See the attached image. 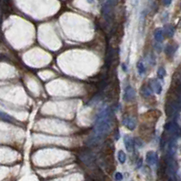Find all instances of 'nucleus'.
Segmentation results:
<instances>
[{
	"mask_svg": "<svg viewBox=\"0 0 181 181\" xmlns=\"http://www.w3.org/2000/svg\"><path fill=\"white\" fill-rule=\"evenodd\" d=\"M166 75H167V72H166L164 68H162V67L158 68V69H157V77H158V79L163 80L164 77H166Z\"/></svg>",
	"mask_w": 181,
	"mask_h": 181,
	"instance_id": "nucleus-15",
	"label": "nucleus"
},
{
	"mask_svg": "<svg viewBox=\"0 0 181 181\" xmlns=\"http://www.w3.org/2000/svg\"><path fill=\"white\" fill-rule=\"evenodd\" d=\"M136 98V91L131 86H127L124 90L123 99L126 102H131Z\"/></svg>",
	"mask_w": 181,
	"mask_h": 181,
	"instance_id": "nucleus-4",
	"label": "nucleus"
},
{
	"mask_svg": "<svg viewBox=\"0 0 181 181\" xmlns=\"http://www.w3.org/2000/svg\"><path fill=\"white\" fill-rule=\"evenodd\" d=\"M135 145L138 148H142L143 147V142L139 139H135Z\"/></svg>",
	"mask_w": 181,
	"mask_h": 181,
	"instance_id": "nucleus-19",
	"label": "nucleus"
},
{
	"mask_svg": "<svg viewBox=\"0 0 181 181\" xmlns=\"http://www.w3.org/2000/svg\"><path fill=\"white\" fill-rule=\"evenodd\" d=\"M141 165H142V158H139V165H137L138 168H139V167H141Z\"/></svg>",
	"mask_w": 181,
	"mask_h": 181,
	"instance_id": "nucleus-22",
	"label": "nucleus"
},
{
	"mask_svg": "<svg viewBox=\"0 0 181 181\" xmlns=\"http://www.w3.org/2000/svg\"><path fill=\"white\" fill-rule=\"evenodd\" d=\"M178 170L177 162L174 159V157L167 156V161H166V172L167 176L170 178V179H176V173Z\"/></svg>",
	"mask_w": 181,
	"mask_h": 181,
	"instance_id": "nucleus-2",
	"label": "nucleus"
},
{
	"mask_svg": "<svg viewBox=\"0 0 181 181\" xmlns=\"http://www.w3.org/2000/svg\"><path fill=\"white\" fill-rule=\"evenodd\" d=\"M179 82L181 83V73L179 74Z\"/></svg>",
	"mask_w": 181,
	"mask_h": 181,
	"instance_id": "nucleus-25",
	"label": "nucleus"
},
{
	"mask_svg": "<svg viewBox=\"0 0 181 181\" xmlns=\"http://www.w3.org/2000/svg\"><path fill=\"white\" fill-rule=\"evenodd\" d=\"M164 34L167 38H172L175 34V28L171 25H166L164 27Z\"/></svg>",
	"mask_w": 181,
	"mask_h": 181,
	"instance_id": "nucleus-11",
	"label": "nucleus"
},
{
	"mask_svg": "<svg viewBox=\"0 0 181 181\" xmlns=\"http://www.w3.org/2000/svg\"><path fill=\"white\" fill-rule=\"evenodd\" d=\"M153 90H152V88L150 87V86H144L142 88H141V94L144 96V97H146V98H148V97H150V96H152V94H153Z\"/></svg>",
	"mask_w": 181,
	"mask_h": 181,
	"instance_id": "nucleus-12",
	"label": "nucleus"
},
{
	"mask_svg": "<svg viewBox=\"0 0 181 181\" xmlns=\"http://www.w3.org/2000/svg\"><path fill=\"white\" fill-rule=\"evenodd\" d=\"M149 86L152 88L154 92L157 95H160L162 92V85L159 82L158 79H151L149 81Z\"/></svg>",
	"mask_w": 181,
	"mask_h": 181,
	"instance_id": "nucleus-7",
	"label": "nucleus"
},
{
	"mask_svg": "<svg viewBox=\"0 0 181 181\" xmlns=\"http://www.w3.org/2000/svg\"><path fill=\"white\" fill-rule=\"evenodd\" d=\"M94 1H95V0H87V2H88L89 4H93V3H94Z\"/></svg>",
	"mask_w": 181,
	"mask_h": 181,
	"instance_id": "nucleus-24",
	"label": "nucleus"
},
{
	"mask_svg": "<svg viewBox=\"0 0 181 181\" xmlns=\"http://www.w3.org/2000/svg\"><path fill=\"white\" fill-rule=\"evenodd\" d=\"M124 144H125L126 149L127 150V152L131 153L135 150V139H133L131 137L129 136H124Z\"/></svg>",
	"mask_w": 181,
	"mask_h": 181,
	"instance_id": "nucleus-6",
	"label": "nucleus"
},
{
	"mask_svg": "<svg viewBox=\"0 0 181 181\" xmlns=\"http://www.w3.org/2000/svg\"><path fill=\"white\" fill-rule=\"evenodd\" d=\"M180 26H181V25H180Z\"/></svg>",
	"mask_w": 181,
	"mask_h": 181,
	"instance_id": "nucleus-26",
	"label": "nucleus"
},
{
	"mask_svg": "<svg viewBox=\"0 0 181 181\" xmlns=\"http://www.w3.org/2000/svg\"><path fill=\"white\" fill-rule=\"evenodd\" d=\"M130 1H131L132 5H133L134 7H136V6L139 4V0H130Z\"/></svg>",
	"mask_w": 181,
	"mask_h": 181,
	"instance_id": "nucleus-21",
	"label": "nucleus"
},
{
	"mask_svg": "<svg viewBox=\"0 0 181 181\" xmlns=\"http://www.w3.org/2000/svg\"><path fill=\"white\" fill-rule=\"evenodd\" d=\"M123 125H125L129 130H134L137 126L136 121L134 120V118L132 117H126L125 119L123 120Z\"/></svg>",
	"mask_w": 181,
	"mask_h": 181,
	"instance_id": "nucleus-10",
	"label": "nucleus"
},
{
	"mask_svg": "<svg viewBox=\"0 0 181 181\" xmlns=\"http://www.w3.org/2000/svg\"><path fill=\"white\" fill-rule=\"evenodd\" d=\"M179 48V46L178 45H172V44H169V45H167L166 47H165V53L167 56L171 57V56H174V54L176 53V51L178 50Z\"/></svg>",
	"mask_w": 181,
	"mask_h": 181,
	"instance_id": "nucleus-8",
	"label": "nucleus"
},
{
	"mask_svg": "<svg viewBox=\"0 0 181 181\" xmlns=\"http://www.w3.org/2000/svg\"><path fill=\"white\" fill-rule=\"evenodd\" d=\"M117 159L118 161L121 163V164H124L126 160V155L125 154V152L123 150H119L118 153H117Z\"/></svg>",
	"mask_w": 181,
	"mask_h": 181,
	"instance_id": "nucleus-14",
	"label": "nucleus"
},
{
	"mask_svg": "<svg viewBox=\"0 0 181 181\" xmlns=\"http://www.w3.org/2000/svg\"><path fill=\"white\" fill-rule=\"evenodd\" d=\"M1 118H2V120L6 121L7 123H12L13 122V119L11 118V117L9 115H7V114L4 113L3 111L1 112Z\"/></svg>",
	"mask_w": 181,
	"mask_h": 181,
	"instance_id": "nucleus-16",
	"label": "nucleus"
},
{
	"mask_svg": "<svg viewBox=\"0 0 181 181\" xmlns=\"http://www.w3.org/2000/svg\"><path fill=\"white\" fill-rule=\"evenodd\" d=\"M162 1H163V5H164L165 7L170 6L171 3H172V0H162Z\"/></svg>",
	"mask_w": 181,
	"mask_h": 181,
	"instance_id": "nucleus-20",
	"label": "nucleus"
},
{
	"mask_svg": "<svg viewBox=\"0 0 181 181\" xmlns=\"http://www.w3.org/2000/svg\"><path fill=\"white\" fill-rule=\"evenodd\" d=\"M113 122V116L110 108L107 107L103 108L97 117V120L94 126V131L89 142L91 145H96L99 143L109 133Z\"/></svg>",
	"mask_w": 181,
	"mask_h": 181,
	"instance_id": "nucleus-1",
	"label": "nucleus"
},
{
	"mask_svg": "<svg viewBox=\"0 0 181 181\" xmlns=\"http://www.w3.org/2000/svg\"><path fill=\"white\" fill-rule=\"evenodd\" d=\"M148 63L152 66H155L156 64V59H155V56L153 54H150L149 56H148Z\"/></svg>",
	"mask_w": 181,
	"mask_h": 181,
	"instance_id": "nucleus-17",
	"label": "nucleus"
},
{
	"mask_svg": "<svg viewBox=\"0 0 181 181\" xmlns=\"http://www.w3.org/2000/svg\"><path fill=\"white\" fill-rule=\"evenodd\" d=\"M115 179L116 180H122L123 179V175H122V173H120V172H117L116 174H115Z\"/></svg>",
	"mask_w": 181,
	"mask_h": 181,
	"instance_id": "nucleus-18",
	"label": "nucleus"
},
{
	"mask_svg": "<svg viewBox=\"0 0 181 181\" xmlns=\"http://www.w3.org/2000/svg\"><path fill=\"white\" fill-rule=\"evenodd\" d=\"M137 68H138V72H139V74L140 76H143L146 73V67H145V64L142 61H139L138 62Z\"/></svg>",
	"mask_w": 181,
	"mask_h": 181,
	"instance_id": "nucleus-13",
	"label": "nucleus"
},
{
	"mask_svg": "<svg viewBox=\"0 0 181 181\" xmlns=\"http://www.w3.org/2000/svg\"><path fill=\"white\" fill-rule=\"evenodd\" d=\"M158 162V156L154 151H148L146 155V163L148 166H155Z\"/></svg>",
	"mask_w": 181,
	"mask_h": 181,
	"instance_id": "nucleus-5",
	"label": "nucleus"
},
{
	"mask_svg": "<svg viewBox=\"0 0 181 181\" xmlns=\"http://www.w3.org/2000/svg\"><path fill=\"white\" fill-rule=\"evenodd\" d=\"M154 38L158 43H162L164 41V29L163 28H157L154 32Z\"/></svg>",
	"mask_w": 181,
	"mask_h": 181,
	"instance_id": "nucleus-9",
	"label": "nucleus"
},
{
	"mask_svg": "<svg viewBox=\"0 0 181 181\" xmlns=\"http://www.w3.org/2000/svg\"><path fill=\"white\" fill-rule=\"evenodd\" d=\"M122 69L124 70V71H126L127 70V68H126V64H122Z\"/></svg>",
	"mask_w": 181,
	"mask_h": 181,
	"instance_id": "nucleus-23",
	"label": "nucleus"
},
{
	"mask_svg": "<svg viewBox=\"0 0 181 181\" xmlns=\"http://www.w3.org/2000/svg\"><path fill=\"white\" fill-rule=\"evenodd\" d=\"M116 3H117V0H107V2L104 4L102 11H103V15L106 18L111 15L113 7L116 5Z\"/></svg>",
	"mask_w": 181,
	"mask_h": 181,
	"instance_id": "nucleus-3",
	"label": "nucleus"
}]
</instances>
